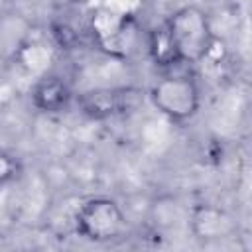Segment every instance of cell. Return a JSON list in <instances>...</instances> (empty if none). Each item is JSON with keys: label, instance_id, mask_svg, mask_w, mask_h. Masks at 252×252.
Segmentation results:
<instances>
[{"label": "cell", "instance_id": "1", "mask_svg": "<svg viewBox=\"0 0 252 252\" xmlns=\"http://www.w3.org/2000/svg\"><path fill=\"white\" fill-rule=\"evenodd\" d=\"M165 26L179 61L201 63L211 55L215 37L209 18L201 8L183 6L169 16Z\"/></svg>", "mask_w": 252, "mask_h": 252}, {"label": "cell", "instance_id": "2", "mask_svg": "<svg viewBox=\"0 0 252 252\" xmlns=\"http://www.w3.org/2000/svg\"><path fill=\"white\" fill-rule=\"evenodd\" d=\"M77 232L94 242L118 238L126 230V217L120 205L108 197H91L77 207Z\"/></svg>", "mask_w": 252, "mask_h": 252}, {"label": "cell", "instance_id": "3", "mask_svg": "<svg viewBox=\"0 0 252 252\" xmlns=\"http://www.w3.org/2000/svg\"><path fill=\"white\" fill-rule=\"evenodd\" d=\"M150 98L154 106L171 120L193 118L201 104V93L197 83L185 75H171L159 79L152 87Z\"/></svg>", "mask_w": 252, "mask_h": 252}, {"label": "cell", "instance_id": "4", "mask_svg": "<svg viewBox=\"0 0 252 252\" xmlns=\"http://www.w3.org/2000/svg\"><path fill=\"white\" fill-rule=\"evenodd\" d=\"M91 30L98 45L112 55H126L136 41V26L128 12L102 8L93 14Z\"/></svg>", "mask_w": 252, "mask_h": 252}, {"label": "cell", "instance_id": "5", "mask_svg": "<svg viewBox=\"0 0 252 252\" xmlns=\"http://www.w3.org/2000/svg\"><path fill=\"white\" fill-rule=\"evenodd\" d=\"M140 100L136 89H96L89 91L79 98L83 112L94 120L112 118L132 110Z\"/></svg>", "mask_w": 252, "mask_h": 252}, {"label": "cell", "instance_id": "6", "mask_svg": "<svg viewBox=\"0 0 252 252\" xmlns=\"http://www.w3.org/2000/svg\"><path fill=\"white\" fill-rule=\"evenodd\" d=\"M71 89L65 83V79L57 75H45L41 77L33 91H32V102L35 108L43 112H61L71 102Z\"/></svg>", "mask_w": 252, "mask_h": 252}, {"label": "cell", "instance_id": "7", "mask_svg": "<svg viewBox=\"0 0 252 252\" xmlns=\"http://www.w3.org/2000/svg\"><path fill=\"white\" fill-rule=\"evenodd\" d=\"M150 53H152L154 61L159 65H171L175 61H179L165 24L159 26L158 30H154V33L150 35Z\"/></svg>", "mask_w": 252, "mask_h": 252}, {"label": "cell", "instance_id": "8", "mask_svg": "<svg viewBox=\"0 0 252 252\" xmlns=\"http://www.w3.org/2000/svg\"><path fill=\"white\" fill-rule=\"evenodd\" d=\"M22 59H24V65L28 69H32V71H43L49 65L51 53L43 45H28L22 51Z\"/></svg>", "mask_w": 252, "mask_h": 252}, {"label": "cell", "instance_id": "9", "mask_svg": "<svg viewBox=\"0 0 252 252\" xmlns=\"http://www.w3.org/2000/svg\"><path fill=\"white\" fill-rule=\"evenodd\" d=\"M18 175V161L4 150H0V185L12 181Z\"/></svg>", "mask_w": 252, "mask_h": 252}]
</instances>
